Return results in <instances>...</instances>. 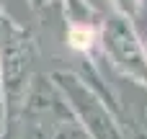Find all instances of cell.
<instances>
[{"instance_id":"cell-1","label":"cell","mask_w":147,"mask_h":139,"mask_svg":"<svg viewBox=\"0 0 147 139\" xmlns=\"http://www.w3.org/2000/svg\"><path fill=\"white\" fill-rule=\"evenodd\" d=\"M52 85L62 95L65 106L75 116L78 126L88 139H127L121 121L103 103V98L72 70H52Z\"/></svg>"},{"instance_id":"cell-2","label":"cell","mask_w":147,"mask_h":139,"mask_svg":"<svg viewBox=\"0 0 147 139\" xmlns=\"http://www.w3.org/2000/svg\"><path fill=\"white\" fill-rule=\"evenodd\" d=\"M98 41L114 70H119L124 77L134 80L137 85L147 88V49L129 18L119 13L106 15L101 23Z\"/></svg>"},{"instance_id":"cell-3","label":"cell","mask_w":147,"mask_h":139,"mask_svg":"<svg viewBox=\"0 0 147 139\" xmlns=\"http://www.w3.org/2000/svg\"><path fill=\"white\" fill-rule=\"evenodd\" d=\"M65 5V21L67 26H85V28H98L103 23V15L88 3V0H62Z\"/></svg>"},{"instance_id":"cell-4","label":"cell","mask_w":147,"mask_h":139,"mask_svg":"<svg viewBox=\"0 0 147 139\" xmlns=\"http://www.w3.org/2000/svg\"><path fill=\"white\" fill-rule=\"evenodd\" d=\"M98 28H85V26H67V44L70 49H75L78 54L88 57L96 44H98Z\"/></svg>"},{"instance_id":"cell-5","label":"cell","mask_w":147,"mask_h":139,"mask_svg":"<svg viewBox=\"0 0 147 139\" xmlns=\"http://www.w3.org/2000/svg\"><path fill=\"white\" fill-rule=\"evenodd\" d=\"M111 5H114V13H119L129 21L137 18L140 10H142V0H111Z\"/></svg>"},{"instance_id":"cell-6","label":"cell","mask_w":147,"mask_h":139,"mask_svg":"<svg viewBox=\"0 0 147 139\" xmlns=\"http://www.w3.org/2000/svg\"><path fill=\"white\" fill-rule=\"evenodd\" d=\"M134 132L140 134V139H147V103L140 111V124H134Z\"/></svg>"},{"instance_id":"cell-7","label":"cell","mask_w":147,"mask_h":139,"mask_svg":"<svg viewBox=\"0 0 147 139\" xmlns=\"http://www.w3.org/2000/svg\"><path fill=\"white\" fill-rule=\"evenodd\" d=\"M57 0H28V5L34 8V10H47L49 5H54Z\"/></svg>"},{"instance_id":"cell-8","label":"cell","mask_w":147,"mask_h":139,"mask_svg":"<svg viewBox=\"0 0 147 139\" xmlns=\"http://www.w3.org/2000/svg\"><path fill=\"white\" fill-rule=\"evenodd\" d=\"M5 134V108H3V101H0V137Z\"/></svg>"}]
</instances>
